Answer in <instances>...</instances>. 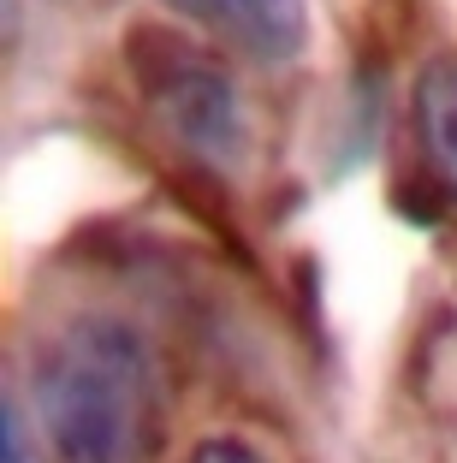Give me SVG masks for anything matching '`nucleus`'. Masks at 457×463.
I'll return each mask as SVG.
<instances>
[{
	"mask_svg": "<svg viewBox=\"0 0 457 463\" xmlns=\"http://www.w3.org/2000/svg\"><path fill=\"white\" fill-rule=\"evenodd\" d=\"M36 410L60 463H148L161 446V374L148 339L113 315L60 327L36 356Z\"/></svg>",
	"mask_w": 457,
	"mask_h": 463,
	"instance_id": "1",
	"label": "nucleus"
},
{
	"mask_svg": "<svg viewBox=\"0 0 457 463\" xmlns=\"http://www.w3.org/2000/svg\"><path fill=\"white\" fill-rule=\"evenodd\" d=\"M125 66L143 90L148 113L173 131L178 149H190L208 166H243L250 155V113L232 71L208 48L167 24H137L125 36Z\"/></svg>",
	"mask_w": 457,
	"mask_h": 463,
	"instance_id": "2",
	"label": "nucleus"
},
{
	"mask_svg": "<svg viewBox=\"0 0 457 463\" xmlns=\"http://www.w3.org/2000/svg\"><path fill=\"white\" fill-rule=\"evenodd\" d=\"M178 18L190 24H208L220 36H232L250 60H297L303 42H309V13L303 0H167Z\"/></svg>",
	"mask_w": 457,
	"mask_h": 463,
	"instance_id": "3",
	"label": "nucleus"
},
{
	"mask_svg": "<svg viewBox=\"0 0 457 463\" xmlns=\"http://www.w3.org/2000/svg\"><path fill=\"white\" fill-rule=\"evenodd\" d=\"M410 119H416L428 178L457 203V48H440L422 60L416 90H410Z\"/></svg>",
	"mask_w": 457,
	"mask_h": 463,
	"instance_id": "4",
	"label": "nucleus"
},
{
	"mask_svg": "<svg viewBox=\"0 0 457 463\" xmlns=\"http://www.w3.org/2000/svg\"><path fill=\"white\" fill-rule=\"evenodd\" d=\"M185 463H268V458H262V451L250 446V439H232V434H220V439H202V446L190 451Z\"/></svg>",
	"mask_w": 457,
	"mask_h": 463,
	"instance_id": "5",
	"label": "nucleus"
},
{
	"mask_svg": "<svg viewBox=\"0 0 457 463\" xmlns=\"http://www.w3.org/2000/svg\"><path fill=\"white\" fill-rule=\"evenodd\" d=\"M0 463H30V439H24L18 404H6V416H0Z\"/></svg>",
	"mask_w": 457,
	"mask_h": 463,
	"instance_id": "6",
	"label": "nucleus"
}]
</instances>
